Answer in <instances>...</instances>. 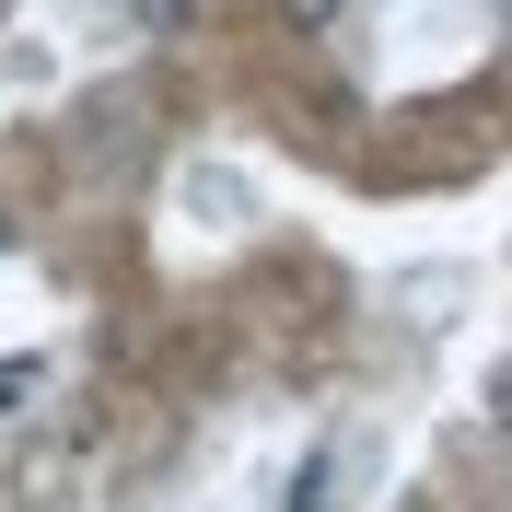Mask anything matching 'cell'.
<instances>
[{
    "instance_id": "6",
    "label": "cell",
    "mask_w": 512,
    "mask_h": 512,
    "mask_svg": "<svg viewBox=\"0 0 512 512\" xmlns=\"http://www.w3.org/2000/svg\"><path fill=\"white\" fill-rule=\"evenodd\" d=\"M280 512H338V501H315V478H303V501H280Z\"/></svg>"
},
{
    "instance_id": "7",
    "label": "cell",
    "mask_w": 512,
    "mask_h": 512,
    "mask_svg": "<svg viewBox=\"0 0 512 512\" xmlns=\"http://www.w3.org/2000/svg\"><path fill=\"white\" fill-rule=\"evenodd\" d=\"M0 245H12V222H0Z\"/></svg>"
},
{
    "instance_id": "4",
    "label": "cell",
    "mask_w": 512,
    "mask_h": 512,
    "mask_svg": "<svg viewBox=\"0 0 512 512\" xmlns=\"http://www.w3.org/2000/svg\"><path fill=\"white\" fill-rule=\"evenodd\" d=\"M280 12H291V24H303V35H326V24H338V12H350V0H280Z\"/></svg>"
},
{
    "instance_id": "3",
    "label": "cell",
    "mask_w": 512,
    "mask_h": 512,
    "mask_svg": "<svg viewBox=\"0 0 512 512\" xmlns=\"http://www.w3.org/2000/svg\"><path fill=\"white\" fill-rule=\"evenodd\" d=\"M24 396H35V361H0V419H24Z\"/></svg>"
},
{
    "instance_id": "5",
    "label": "cell",
    "mask_w": 512,
    "mask_h": 512,
    "mask_svg": "<svg viewBox=\"0 0 512 512\" xmlns=\"http://www.w3.org/2000/svg\"><path fill=\"white\" fill-rule=\"evenodd\" d=\"M489 431H501V443H512V361H501V373H489Z\"/></svg>"
},
{
    "instance_id": "2",
    "label": "cell",
    "mask_w": 512,
    "mask_h": 512,
    "mask_svg": "<svg viewBox=\"0 0 512 512\" xmlns=\"http://www.w3.org/2000/svg\"><path fill=\"white\" fill-rule=\"evenodd\" d=\"M128 12H140V35H175V24L198 12V0H128Z\"/></svg>"
},
{
    "instance_id": "1",
    "label": "cell",
    "mask_w": 512,
    "mask_h": 512,
    "mask_svg": "<svg viewBox=\"0 0 512 512\" xmlns=\"http://www.w3.org/2000/svg\"><path fill=\"white\" fill-rule=\"evenodd\" d=\"M187 222H210V233H245V222H256V187L233 175V163H187Z\"/></svg>"
}]
</instances>
